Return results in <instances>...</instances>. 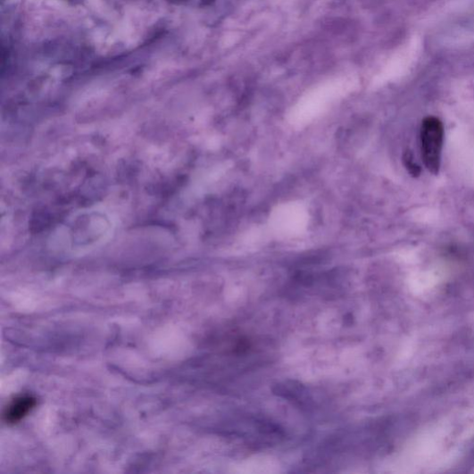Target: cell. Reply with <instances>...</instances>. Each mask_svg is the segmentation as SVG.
Wrapping results in <instances>:
<instances>
[{"mask_svg":"<svg viewBox=\"0 0 474 474\" xmlns=\"http://www.w3.org/2000/svg\"><path fill=\"white\" fill-rule=\"evenodd\" d=\"M444 128L437 117L423 120L420 128L421 154L424 165L433 174H438L441 166Z\"/></svg>","mask_w":474,"mask_h":474,"instance_id":"6da1fadb","label":"cell"},{"mask_svg":"<svg viewBox=\"0 0 474 474\" xmlns=\"http://www.w3.org/2000/svg\"><path fill=\"white\" fill-rule=\"evenodd\" d=\"M76 229L72 232L74 245H96L101 243L111 233L112 223L104 214L93 212L81 215L73 224Z\"/></svg>","mask_w":474,"mask_h":474,"instance_id":"7a4b0ae2","label":"cell"},{"mask_svg":"<svg viewBox=\"0 0 474 474\" xmlns=\"http://www.w3.org/2000/svg\"><path fill=\"white\" fill-rule=\"evenodd\" d=\"M36 404V398L30 395L16 396L5 409L4 419L7 423H16L26 417Z\"/></svg>","mask_w":474,"mask_h":474,"instance_id":"3957f363","label":"cell"},{"mask_svg":"<svg viewBox=\"0 0 474 474\" xmlns=\"http://www.w3.org/2000/svg\"><path fill=\"white\" fill-rule=\"evenodd\" d=\"M404 164L408 171L413 178H417L420 174V167L414 162L413 155L411 153H406L403 157Z\"/></svg>","mask_w":474,"mask_h":474,"instance_id":"277c9868","label":"cell"}]
</instances>
